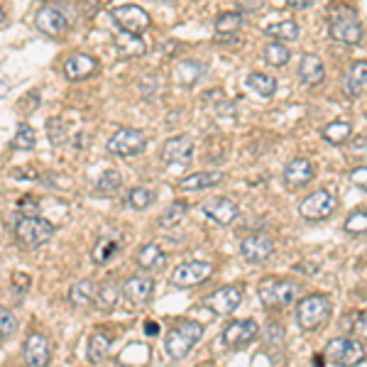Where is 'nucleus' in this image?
<instances>
[{"instance_id": "obj_27", "label": "nucleus", "mask_w": 367, "mask_h": 367, "mask_svg": "<svg viewBox=\"0 0 367 367\" xmlns=\"http://www.w3.org/2000/svg\"><path fill=\"white\" fill-rule=\"evenodd\" d=\"M365 79H367V64L365 61H358V64L350 66L348 79H346V93L350 98L363 96L365 91Z\"/></svg>"}, {"instance_id": "obj_46", "label": "nucleus", "mask_w": 367, "mask_h": 367, "mask_svg": "<svg viewBox=\"0 0 367 367\" xmlns=\"http://www.w3.org/2000/svg\"><path fill=\"white\" fill-rule=\"evenodd\" d=\"M240 3V8L250 10V13H255V10H260L265 5V0H238Z\"/></svg>"}, {"instance_id": "obj_44", "label": "nucleus", "mask_w": 367, "mask_h": 367, "mask_svg": "<svg viewBox=\"0 0 367 367\" xmlns=\"http://www.w3.org/2000/svg\"><path fill=\"white\" fill-rule=\"evenodd\" d=\"M353 181H355V186H360V191H365L367 188V169L365 166H360V169L353 171Z\"/></svg>"}, {"instance_id": "obj_28", "label": "nucleus", "mask_w": 367, "mask_h": 367, "mask_svg": "<svg viewBox=\"0 0 367 367\" xmlns=\"http://www.w3.org/2000/svg\"><path fill=\"white\" fill-rule=\"evenodd\" d=\"M186 211H188V206L184 203V201L169 203L162 211V213H159V218H157L159 228H162V230H174L176 225H181V220H184V216H186Z\"/></svg>"}, {"instance_id": "obj_43", "label": "nucleus", "mask_w": 367, "mask_h": 367, "mask_svg": "<svg viewBox=\"0 0 367 367\" xmlns=\"http://www.w3.org/2000/svg\"><path fill=\"white\" fill-rule=\"evenodd\" d=\"M18 211L20 216H37L40 213V203H37L35 196H22L18 201Z\"/></svg>"}, {"instance_id": "obj_20", "label": "nucleus", "mask_w": 367, "mask_h": 367, "mask_svg": "<svg viewBox=\"0 0 367 367\" xmlns=\"http://www.w3.org/2000/svg\"><path fill=\"white\" fill-rule=\"evenodd\" d=\"M311 179H314V164H311L306 157H297L287 164L284 184L289 188H304Z\"/></svg>"}, {"instance_id": "obj_33", "label": "nucleus", "mask_w": 367, "mask_h": 367, "mask_svg": "<svg viewBox=\"0 0 367 367\" xmlns=\"http://www.w3.org/2000/svg\"><path fill=\"white\" fill-rule=\"evenodd\" d=\"M267 35L275 37V42H292L299 37V25L292 20H284V22H280V25L267 27Z\"/></svg>"}, {"instance_id": "obj_24", "label": "nucleus", "mask_w": 367, "mask_h": 367, "mask_svg": "<svg viewBox=\"0 0 367 367\" xmlns=\"http://www.w3.org/2000/svg\"><path fill=\"white\" fill-rule=\"evenodd\" d=\"M110 346H113V338L108 336V333H103V331H96L91 336V341H88V350H86V355H88V363H101V360L108 358V353H110Z\"/></svg>"}, {"instance_id": "obj_29", "label": "nucleus", "mask_w": 367, "mask_h": 367, "mask_svg": "<svg viewBox=\"0 0 367 367\" xmlns=\"http://www.w3.org/2000/svg\"><path fill=\"white\" fill-rule=\"evenodd\" d=\"M248 86L252 88L255 93H260L262 98H270L277 93V79L270 74H262V71H252L248 76Z\"/></svg>"}, {"instance_id": "obj_26", "label": "nucleus", "mask_w": 367, "mask_h": 367, "mask_svg": "<svg viewBox=\"0 0 367 367\" xmlns=\"http://www.w3.org/2000/svg\"><path fill=\"white\" fill-rule=\"evenodd\" d=\"M115 47H118V54L125 59L130 57H142L144 52H147V47H144L142 37L137 35H127V32H120L118 37H115Z\"/></svg>"}, {"instance_id": "obj_9", "label": "nucleus", "mask_w": 367, "mask_h": 367, "mask_svg": "<svg viewBox=\"0 0 367 367\" xmlns=\"http://www.w3.org/2000/svg\"><path fill=\"white\" fill-rule=\"evenodd\" d=\"M333 211H336V196L326 188L309 193L299 206V213H302L304 220H326Z\"/></svg>"}, {"instance_id": "obj_40", "label": "nucleus", "mask_w": 367, "mask_h": 367, "mask_svg": "<svg viewBox=\"0 0 367 367\" xmlns=\"http://www.w3.org/2000/svg\"><path fill=\"white\" fill-rule=\"evenodd\" d=\"M35 142H37L35 130H32L30 125H20L18 132H15V137H13V147L15 149H32L35 147Z\"/></svg>"}, {"instance_id": "obj_47", "label": "nucleus", "mask_w": 367, "mask_h": 367, "mask_svg": "<svg viewBox=\"0 0 367 367\" xmlns=\"http://www.w3.org/2000/svg\"><path fill=\"white\" fill-rule=\"evenodd\" d=\"M176 47H179L176 42H164V44H159V54H164V57H171V54H176Z\"/></svg>"}, {"instance_id": "obj_37", "label": "nucleus", "mask_w": 367, "mask_h": 367, "mask_svg": "<svg viewBox=\"0 0 367 367\" xmlns=\"http://www.w3.org/2000/svg\"><path fill=\"white\" fill-rule=\"evenodd\" d=\"M122 188V176L118 171H103V176L96 184V191L103 193V196H115Z\"/></svg>"}, {"instance_id": "obj_12", "label": "nucleus", "mask_w": 367, "mask_h": 367, "mask_svg": "<svg viewBox=\"0 0 367 367\" xmlns=\"http://www.w3.org/2000/svg\"><path fill=\"white\" fill-rule=\"evenodd\" d=\"M49 358H52L49 338L42 336V333H32L25 343V350H22V360H25V365L27 367H47Z\"/></svg>"}, {"instance_id": "obj_39", "label": "nucleus", "mask_w": 367, "mask_h": 367, "mask_svg": "<svg viewBox=\"0 0 367 367\" xmlns=\"http://www.w3.org/2000/svg\"><path fill=\"white\" fill-rule=\"evenodd\" d=\"M18 331V319L10 309H0V343L8 341L13 333Z\"/></svg>"}, {"instance_id": "obj_11", "label": "nucleus", "mask_w": 367, "mask_h": 367, "mask_svg": "<svg viewBox=\"0 0 367 367\" xmlns=\"http://www.w3.org/2000/svg\"><path fill=\"white\" fill-rule=\"evenodd\" d=\"M35 25H37V30L44 32V35L61 37L66 30H69V18H66L59 8H54V5H44V8L37 10Z\"/></svg>"}, {"instance_id": "obj_13", "label": "nucleus", "mask_w": 367, "mask_h": 367, "mask_svg": "<svg viewBox=\"0 0 367 367\" xmlns=\"http://www.w3.org/2000/svg\"><path fill=\"white\" fill-rule=\"evenodd\" d=\"M260 326L255 324L252 319H245V321H233V324L225 326L223 331V341L228 348H245L257 338Z\"/></svg>"}, {"instance_id": "obj_19", "label": "nucleus", "mask_w": 367, "mask_h": 367, "mask_svg": "<svg viewBox=\"0 0 367 367\" xmlns=\"http://www.w3.org/2000/svg\"><path fill=\"white\" fill-rule=\"evenodd\" d=\"M120 289H122V297H125L127 302L147 304L149 299H152V294H154V280L137 275V277H130V280H127Z\"/></svg>"}, {"instance_id": "obj_35", "label": "nucleus", "mask_w": 367, "mask_h": 367, "mask_svg": "<svg viewBox=\"0 0 367 367\" xmlns=\"http://www.w3.org/2000/svg\"><path fill=\"white\" fill-rule=\"evenodd\" d=\"M265 59L267 64L272 66H284L289 59H292V52H289V47H284L282 42H270L265 47Z\"/></svg>"}, {"instance_id": "obj_31", "label": "nucleus", "mask_w": 367, "mask_h": 367, "mask_svg": "<svg viewBox=\"0 0 367 367\" xmlns=\"http://www.w3.org/2000/svg\"><path fill=\"white\" fill-rule=\"evenodd\" d=\"M324 140H328L331 144H343L353 135V125L350 122H343V120H336V122H328V125L321 130Z\"/></svg>"}, {"instance_id": "obj_50", "label": "nucleus", "mask_w": 367, "mask_h": 367, "mask_svg": "<svg viewBox=\"0 0 367 367\" xmlns=\"http://www.w3.org/2000/svg\"><path fill=\"white\" fill-rule=\"evenodd\" d=\"M3 20H5V10L0 8V25H3Z\"/></svg>"}, {"instance_id": "obj_15", "label": "nucleus", "mask_w": 367, "mask_h": 367, "mask_svg": "<svg viewBox=\"0 0 367 367\" xmlns=\"http://www.w3.org/2000/svg\"><path fill=\"white\" fill-rule=\"evenodd\" d=\"M243 302V289L240 287H220L218 292H213L208 299H206V306H208L213 314L218 316H225V314H233V311L240 306Z\"/></svg>"}, {"instance_id": "obj_1", "label": "nucleus", "mask_w": 367, "mask_h": 367, "mask_svg": "<svg viewBox=\"0 0 367 367\" xmlns=\"http://www.w3.org/2000/svg\"><path fill=\"white\" fill-rule=\"evenodd\" d=\"M331 37L341 44H348V47H355V44L363 42V22L358 20L353 8L348 5H331Z\"/></svg>"}, {"instance_id": "obj_4", "label": "nucleus", "mask_w": 367, "mask_h": 367, "mask_svg": "<svg viewBox=\"0 0 367 367\" xmlns=\"http://www.w3.org/2000/svg\"><path fill=\"white\" fill-rule=\"evenodd\" d=\"M331 316V299L326 294H311L304 302H299L297 309V324L304 331H316L319 326H324Z\"/></svg>"}, {"instance_id": "obj_17", "label": "nucleus", "mask_w": 367, "mask_h": 367, "mask_svg": "<svg viewBox=\"0 0 367 367\" xmlns=\"http://www.w3.org/2000/svg\"><path fill=\"white\" fill-rule=\"evenodd\" d=\"M272 252H275V243H272V238H267V235H248L240 243L243 260H248V262H252V265L265 262Z\"/></svg>"}, {"instance_id": "obj_18", "label": "nucleus", "mask_w": 367, "mask_h": 367, "mask_svg": "<svg viewBox=\"0 0 367 367\" xmlns=\"http://www.w3.org/2000/svg\"><path fill=\"white\" fill-rule=\"evenodd\" d=\"M98 69V61L88 54H71L69 59L64 61V76L69 81H81V79H88L93 76Z\"/></svg>"}, {"instance_id": "obj_34", "label": "nucleus", "mask_w": 367, "mask_h": 367, "mask_svg": "<svg viewBox=\"0 0 367 367\" xmlns=\"http://www.w3.org/2000/svg\"><path fill=\"white\" fill-rule=\"evenodd\" d=\"M245 25V18L240 13H223L216 18V32L218 35H233Z\"/></svg>"}, {"instance_id": "obj_16", "label": "nucleus", "mask_w": 367, "mask_h": 367, "mask_svg": "<svg viewBox=\"0 0 367 367\" xmlns=\"http://www.w3.org/2000/svg\"><path fill=\"white\" fill-rule=\"evenodd\" d=\"M193 157V140L186 135L169 137L162 147V162L164 164H188Z\"/></svg>"}, {"instance_id": "obj_48", "label": "nucleus", "mask_w": 367, "mask_h": 367, "mask_svg": "<svg viewBox=\"0 0 367 367\" xmlns=\"http://www.w3.org/2000/svg\"><path fill=\"white\" fill-rule=\"evenodd\" d=\"M314 367H326V358H324V355H316V358H314Z\"/></svg>"}, {"instance_id": "obj_7", "label": "nucleus", "mask_w": 367, "mask_h": 367, "mask_svg": "<svg viewBox=\"0 0 367 367\" xmlns=\"http://www.w3.org/2000/svg\"><path fill=\"white\" fill-rule=\"evenodd\" d=\"M144 147H147V137L135 127H120L108 140V152L115 157H135V154L144 152Z\"/></svg>"}, {"instance_id": "obj_36", "label": "nucleus", "mask_w": 367, "mask_h": 367, "mask_svg": "<svg viewBox=\"0 0 367 367\" xmlns=\"http://www.w3.org/2000/svg\"><path fill=\"white\" fill-rule=\"evenodd\" d=\"M118 250H120L118 243L108 240V238H103V240L96 243V248H93L91 257H93V262H96V265H105L110 257H115V255H118Z\"/></svg>"}, {"instance_id": "obj_42", "label": "nucleus", "mask_w": 367, "mask_h": 367, "mask_svg": "<svg viewBox=\"0 0 367 367\" xmlns=\"http://www.w3.org/2000/svg\"><path fill=\"white\" fill-rule=\"evenodd\" d=\"M47 135H49V140H52V144H64L66 142V127H64V122H61L59 118H52L49 120V125H47Z\"/></svg>"}, {"instance_id": "obj_38", "label": "nucleus", "mask_w": 367, "mask_h": 367, "mask_svg": "<svg viewBox=\"0 0 367 367\" xmlns=\"http://www.w3.org/2000/svg\"><path fill=\"white\" fill-rule=\"evenodd\" d=\"M152 203H154V193L149 191V188L137 186V188H130V191H127V206H130V208L144 211V208H149Z\"/></svg>"}, {"instance_id": "obj_21", "label": "nucleus", "mask_w": 367, "mask_h": 367, "mask_svg": "<svg viewBox=\"0 0 367 367\" xmlns=\"http://www.w3.org/2000/svg\"><path fill=\"white\" fill-rule=\"evenodd\" d=\"M326 79V69H324V61L314 54H304L302 61H299V81L304 86H319Z\"/></svg>"}, {"instance_id": "obj_52", "label": "nucleus", "mask_w": 367, "mask_h": 367, "mask_svg": "<svg viewBox=\"0 0 367 367\" xmlns=\"http://www.w3.org/2000/svg\"><path fill=\"white\" fill-rule=\"evenodd\" d=\"M164 3H169V0H164Z\"/></svg>"}, {"instance_id": "obj_5", "label": "nucleus", "mask_w": 367, "mask_h": 367, "mask_svg": "<svg viewBox=\"0 0 367 367\" xmlns=\"http://www.w3.org/2000/svg\"><path fill=\"white\" fill-rule=\"evenodd\" d=\"M302 287L289 280H262L257 287V297L265 306H289L299 297Z\"/></svg>"}, {"instance_id": "obj_49", "label": "nucleus", "mask_w": 367, "mask_h": 367, "mask_svg": "<svg viewBox=\"0 0 367 367\" xmlns=\"http://www.w3.org/2000/svg\"><path fill=\"white\" fill-rule=\"evenodd\" d=\"M157 331H159L157 324H147V333H149V336H154V333H157Z\"/></svg>"}, {"instance_id": "obj_14", "label": "nucleus", "mask_w": 367, "mask_h": 367, "mask_svg": "<svg viewBox=\"0 0 367 367\" xmlns=\"http://www.w3.org/2000/svg\"><path fill=\"white\" fill-rule=\"evenodd\" d=\"M203 216L208 220H213L216 225H230L233 220L238 218V206L230 201L228 196H216V198H208V201L203 203Z\"/></svg>"}, {"instance_id": "obj_32", "label": "nucleus", "mask_w": 367, "mask_h": 367, "mask_svg": "<svg viewBox=\"0 0 367 367\" xmlns=\"http://www.w3.org/2000/svg\"><path fill=\"white\" fill-rule=\"evenodd\" d=\"M203 71H206L203 64H198V61H181V64L176 66V81H179L181 86H193Z\"/></svg>"}, {"instance_id": "obj_3", "label": "nucleus", "mask_w": 367, "mask_h": 367, "mask_svg": "<svg viewBox=\"0 0 367 367\" xmlns=\"http://www.w3.org/2000/svg\"><path fill=\"white\" fill-rule=\"evenodd\" d=\"M54 233H57V228L40 216H20L15 223V238L25 248H40V245L52 240Z\"/></svg>"}, {"instance_id": "obj_51", "label": "nucleus", "mask_w": 367, "mask_h": 367, "mask_svg": "<svg viewBox=\"0 0 367 367\" xmlns=\"http://www.w3.org/2000/svg\"><path fill=\"white\" fill-rule=\"evenodd\" d=\"M118 367H127V365H118Z\"/></svg>"}, {"instance_id": "obj_10", "label": "nucleus", "mask_w": 367, "mask_h": 367, "mask_svg": "<svg viewBox=\"0 0 367 367\" xmlns=\"http://www.w3.org/2000/svg\"><path fill=\"white\" fill-rule=\"evenodd\" d=\"M211 275H213V265L203 262V260H191V262H184L171 272V284L188 289V287L203 284Z\"/></svg>"}, {"instance_id": "obj_45", "label": "nucleus", "mask_w": 367, "mask_h": 367, "mask_svg": "<svg viewBox=\"0 0 367 367\" xmlns=\"http://www.w3.org/2000/svg\"><path fill=\"white\" fill-rule=\"evenodd\" d=\"M314 3L316 0H287V5L294 10H309V8H314Z\"/></svg>"}, {"instance_id": "obj_2", "label": "nucleus", "mask_w": 367, "mask_h": 367, "mask_svg": "<svg viewBox=\"0 0 367 367\" xmlns=\"http://www.w3.org/2000/svg\"><path fill=\"white\" fill-rule=\"evenodd\" d=\"M201 336H203V326L201 324H196V321H184V324L174 326L169 333H166L164 348L174 360H181V358H186V355L191 353L193 346L201 341Z\"/></svg>"}, {"instance_id": "obj_6", "label": "nucleus", "mask_w": 367, "mask_h": 367, "mask_svg": "<svg viewBox=\"0 0 367 367\" xmlns=\"http://www.w3.org/2000/svg\"><path fill=\"white\" fill-rule=\"evenodd\" d=\"M326 358L338 367H355L365 360V346L353 338H333L326 346Z\"/></svg>"}, {"instance_id": "obj_22", "label": "nucleus", "mask_w": 367, "mask_h": 367, "mask_svg": "<svg viewBox=\"0 0 367 367\" xmlns=\"http://www.w3.org/2000/svg\"><path fill=\"white\" fill-rule=\"evenodd\" d=\"M223 184V174L220 171H198V174H191L186 179H181V191H203V188L218 186Z\"/></svg>"}, {"instance_id": "obj_8", "label": "nucleus", "mask_w": 367, "mask_h": 367, "mask_svg": "<svg viewBox=\"0 0 367 367\" xmlns=\"http://www.w3.org/2000/svg\"><path fill=\"white\" fill-rule=\"evenodd\" d=\"M113 20L118 22V27L127 35H137L142 37V32L149 27V15L147 10H142L140 5H118V8L110 10Z\"/></svg>"}, {"instance_id": "obj_30", "label": "nucleus", "mask_w": 367, "mask_h": 367, "mask_svg": "<svg viewBox=\"0 0 367 367\" xmlns=\"http://www.w3.org/2000/svg\"><path fill=\"white\" fill-rule=\"evenodd\" d=\"M93 297H96V282L91 280H81L71 287L69 292V299L74 306H91L93 304Z\"/></svg>"}, {"instance_id": "obj_25", "label": "nucleus", "mask_w": 367, "mask_h": 367, "mask_svg": "<svg viewBox=\"0 0 367 367\" xmlns=\"http://www.w3.org/2000/svg\"><path fill=\"white\" fill-rule=\"evenodd\" d=\"M166 260V252L162 248H159L157 243H147L140 248V252H137V265L142 267V270H159V267L164 265Z\"/></svg>"}, {"instance_id": "obj_41", "label": "nucleus", "mask_w": 367, "mask_h": 367, "mask_svg": "<svg viewBox=\"0 0 367 367\" xmlns=\"http://www.w3.org/2000/svg\"><path fill=\"white\" fill-rule=\"evenodd\" d=\"M346 230L350 233V235H358V233H365L367 230V213H365V208L353 211V213L348 216Z\"/></svg>"}, {"instance_id": "obj_23", "label": "nucleus", "mask_w": 367, "mask_h": 367, "mask_svg": "<svg viewBox=\"0 0 367 367\" xmlns=\"http://www.w3.org/2000/svg\"><path fill=\"white\" fill-rule=\"evenodd\" d=\"M120 297H122L120 284H115V282H103L101 287H96L93 304H96V309H101V311H113L115 306H118Z\"/></svg>"}]
</instances>
